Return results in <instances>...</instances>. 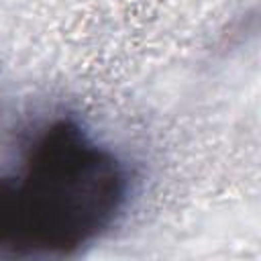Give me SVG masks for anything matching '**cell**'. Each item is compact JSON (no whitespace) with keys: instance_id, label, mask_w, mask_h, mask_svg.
I'll return each mask as SVG.
<instances>
[{"instance_id":"cell-1","label":"cell","mask_w":261,"mask_h":261,"mask_svg":"<svg viewBox=\"0 0 261 261\" xmlns=\"http://www.w3.org/2000/svg\"><path fill=\"white\" fill-rule=\"evenodd\" d=\"M135 190L126 159L75 114H55L0 173V257L67 259L102 241Z\"/></svg>"}]
</instances>
